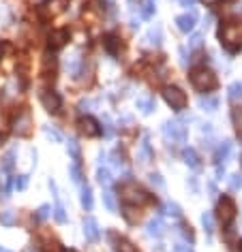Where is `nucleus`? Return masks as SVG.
Segmentation results:
<instances>
[{"instance_id":"1","label":"nucleus","mask_w":242,"mask_h":252,"mask_svg":"<svg viewBox=\"0 0 242 252\" xmlns=\"http://www.w3.org/2000/svg\"><path fill=\"white\" fill-rule=\"evenodd\" d=\"M219 36H221V43L225 47H227V51H238L242 47V21H229V24H225L221 32H219Z\"/></svg>"},{"instance_id":"2","label":"nucleus","mask_w":242,"mask_h":252,"mask_svg":"<svg viewBox=\"0 0 242 252\" xmlns=\"http://www.w3.org/2000/svg\"><path fill=\"white\" fill-rule=\"evenodd\" d=\"M191 84L195 85L197 90H202V92H208V90H214L219 84L217 75H214L210 68L202 67V68H193L191 73Z\"/></svg>"},{"instance_id":"3","label":"nucleus","mask_w":242,"mask_h":252,"mask_svg":"<svg viewBox=\"0 0 242 252\" xmlns=\"http://www.w3.org/2000/svg\"><path fill=\"white\" fill-rule=\"evenodd\" d=\"M120 197L125 203H133V205H139V203L148 201V192L137 184V182H125L120 186Z\"/></svg>"},{"instance_id":"4","label":"nucleus","mask_w":242,"mask_h":252,"mask_svg":"<svg viewBox=\"0 0 242 252\" xmlns=\"http://www.w3.org/2000/svg\"><path fill=\"white\" fill-rule=\"evenodd\" d=\"M163 99H165V103H168L171 109H176V111L185 109L186 103H189L185 90L178 88V85H168V88H163Z\"/></svg>"},{"instance_id":"5","label":"nucleus","mask_w":242,"mask_h":252,"mask_svg":"<svg viewBox=\"0 0 242 252\" xmlns=\"http://www.w3.org/2000/svg\"><path fill=\"white\" fill-rule=\"evenodd\" d=\"M161 131H163V137L168 139V141H171V143H185L186 141V128L182 126L178 120L165 122Z\"/></svg>"},{"instance_id":"6","label":"nucleus","mask_w":242,"mask_h":252,"mask_svg":"<svg viewBox=\"0 0 242 252\" xmlns=\"http://www.w3.org/2000/svg\"><path fill=\"white\" fill-rule=\"evenodd\" d=\"M217 212H219V220H221L223 227H229L236 218V203L229 199V197H223V199L219 201Z\"/></svg>"},{"instance_id":"7","label":"nucleus","mask_w":242,"mask_h":252,"mask_svg":"<svg viewBox=\"0 0 242 252\" xmlns=\"http://www.w3.org/2000/svg\"><path fill=\"white\" fill-rule=\"evenodd\" d=\"M13 133L18 137H28L32 133V116L30 111H21L13 120Z\"/></svg>"},{"instance_id":"8","label":"nucleus","mask_w":242,"mask_h":252,"mask_svg":"<svg viewBox=\"0 0 242 252\" xmlns=\"http://www.w3.org/2000/svg\"><path fill=\"white\" fill-rule=\"evenodd\" d=\"M41 105L45 111H50V114H56V111H60V105H62V99L58 96L56 92H52V90H47V92L41 94Z\"/></svg>"},{"instance_id":"9","label":"nucleus","mask_w":242,"mask_h":252,"mask_svg":"<svg viewBox=\"0 0 242 252\" xmlns=\"http://www.w3.org/2000/svg\"><path fill=\"white\" fill-rule=\"evenodd\" d=\"M84 235H86L88 242H96V239L101 237V229H99V224H96V220L93 216L84 218Z\"/></svg>"},{"instance_id":"10","label":"nucleus","mask_w":242,"mask_h":252,"mask_svg":"<svg viewBox=\"0 0 242 252\" xmlns=\"http://www.w3.org/2000/svg\"><path fill=\"white\" fill-rule=\"evenodd\" d=\"M67 41H69V32L67 30H54L52 34L47 36V47H50V50H60Z\"/></svg>"},{"instance_id":"11","label":"nucleus","mask_w":242,"mask_h":252,"mask_svg":"<svg viewBox=\"0 0 242 252\" xmlns=\"http://www.w3.org/2000/svg\"><path fill=\"white\" fill-rule=\"evenodd\" d=\"M79 126H82V133H84L86 137H96V135H101L99 122H96L94 118H90V116L82 118V122H79Z\"/></svg>"},{"instance_id":"12","label":"nucleus","mask_w":242,"mask_h":252,"mask_svg":"<svg viewBox=\"0 0 242 252\" xmlns=\"http://www.w3.org/2000/svg\"><path fill=\"white\" fill-rule=\"evenodd\" d=\"M176 26H178L180 32H191L193 28H195V11L178 15V17H176Z\"/></svg>"},{"instance_id":"13","label":"nucleus","mask_w":242,"mask_h":252,"mask_svg":"<svg viewBox=\"0 0 242 252\" xmlns=\"http://www.w3.org/2000/svg\"><path fill=\"white\" fill-rule=\"evenodd\" d=\"M137 160L142 165H148L150 160H152V148H150L148 135H144V139H142V146H139V150H137Z\"/></svg>"},{"instance_id":"14","label":"nucleus","mask_w":242,"mask_h":252,"mask_svg":"<svg viewBox=\"0 0 242 252\" xmlns=\"http://www.w3.org/2000/svg\"><path fill=\"white\" fill-rule=\"evenodd\" d=\"M135 107L139 111H142L144 116H150L154 109H157V105H154V99L152 96H139V99L135 101Z\"/></svg>"},{"instance_id":"15","label":"nucleus","mask_w":242,"mask_h":252,"mask_svg":"<svg viewBox=\"0 0 242 252\" xmlns=\"http://www.w3.org/2000/svg\"><path fill=\"white\" fill-rule=\"evenodd\" d=\"M82 68H84V60L79 58V53H75V56H71V58L67 60V73L73 75V77H79Z\"/></svg>"},{"instance_id":"16","label":"nucleus","mask_w":242,"mask_h":252,"mask_svg":"<svg viewBox=\"0 0 242 252\" xmlns=\"http://www.w3.org/2000/svg\"><path fill=\"white\" fill-rule=\"evenodd\" d=\"M197 105H200V109L206 111V114H214V111L219 109V99L217 96H202V99L197 101Z\"/></svg>"},{"instance_id":"17","label":"nucleus","mask_w":242,"mask_h":252,"mask_svg":"<svg viewBox=\"0 0 242 252\" xmlns=\"http://www.w3.org/2000/svg\"><path fill=\"white\" fill-rule=\"evenodd\" d=\"M146 43L152 47H161V43H163V30H161V26H152V28L148 30Z\"/></svg>"},{"instance_id":"18","label":"nucleus","mask_w":242,"mask_h":252,"mask_svg":"<svg viewBox=\"0 0 242 252\" xmlns=\"http://www.w3.org/2000/svg\"><path fill=\"white\" fill-rule=\"evenodd\" d=\"M146 233H148V237H161V235L165 233L163 222H161L159 218H152V220H148V224H146Z\"/></svg>"},{"instance_id":"19","label":"nucleus","mask_w":242,"mask_h":252,"mask_svg":"<svg viewBox=\"0 0 242 252\" xmlns=\"http://www.w3.org/2000/svg\"><path fill=\"white\" fill-rule=\"evenodd\" d=\"M229 152H232V141H223L221 146L217 148V154H214L217 165H225V160L229 158Z\"/></svg>"},{"instance_id":"20","label":"nucleus","mask_w":242,"mask_h":252,"mask_svg":"<svg viewBox=\"0 0 242 252\" xmlns=\"http://www.w3.org/2000/svg\"><path fill=\"white\" fill-rule=\"evenodd\" d=\"M227 99L232 101V103H242V82H234L232 85L227 88Z\"/></svg>"},{"instance_id":"21","label":"nucleus","mask_w":242,"mask_h":252,"mask_svg":"<svg viewBox=\"0 0 242 252\" xmlns=\"http://www.w3.org/2000/svg\"><path fill=\"white\" fill-rule=\"evenodd\" d=\"M182 158H185V163L189 165L191 169H200V156H197V152L193 148H186L185 152H182Z\"/></svg>"},{"instance_id":"22","label":"nucleus","mask_w":242,"mask_h":252,"mask_svg":"<svg viewBox=\"0 0 242 252\" xmlns=\"http://www.w3.org/2000/svg\"><path fill=\"white\" fill-rule=\"evenodd\" d=\"M64 4H67V0H50V2H45V9H43V13L45 15H56L60 13V11L64 9Z\"/></svg>"},{"instance_id":"23","label":"nucleus","mask_w":242,"mask_h":252,"mask_svg":"<svg viewBox=\"0 0 242 252\" xmlns=\"http://www.w3.org/2000/svg\"><path fill=\"white\" fill-rule=\"evenodd\" d=\"M93 205H94V199H93V190H90V186L88 184H82V207L84 210H93Z\"/></svg>"},{"instance_id":"24","label":"nucleus","mask_w":242,"mask_h":252,"mask_svg":"<svg viewBox=\"0 0 242 252\" xmlns=\"http://www.w3.org/2000/svg\"><path fill=\"white\" fill-rule=\"evenodd\" d=\"M105 47H107V51H110V53H118V50L122 47L120 36H118V34H107V39H105Z\"/></svg>"},{"instance_id":"25","label":"nucleus","mask_w":242,"mask_h":252,"mask_svg":"<svg viewBox=\"0 0 242 252\" xmlns=\"http://www.w3.org/2000/svg\"><path fill=\"white\" fill-rule=\"evenodd\" d=\"M103 203H105V207H107L110 212H116V210H118L116 195H114V192H112L110 188H105V190H103Z\"/></svg>"},{"instance_id":"26","label":"nucleus","mask_w":242,"mask_h":252,"mask_svg":"<svg viewBox=\"0 0 242 252\" xmlns=\"http://www.w3.org/2000/svg\"><path fill=\"white\" fill-rule=\"evenodd\" d=\"M202 227H204V231H206L208 235H212V231H214V218H212L210 212L202 214Z\"/></svg>"},{"instance_id":"27","label":"nucleus","mask_w":242,"mask_h":252,"mask_svg":"<svg viewBox=\"0 0 242 252\" xmlns=\"http://www.w3.org/2000/svg\"><path fill=\"white\" fill-rule=\"evenodd\" d=\"M96 178H99V182H101V186H110L112 184V171L107 169V167H99V171H96Z\"/></svg>"},{"instance_id":"28","label":"nucleus","mask_w":242,"mask_h":252,"mask_svg":"<svg viewBox=\"0 0 242 252\" xmlns=\"http://www.w3.org/2000/svg\"><path fill=\"white\" fill-rule=\"evenodd\" d=\"M116 252H137V248L133 246V242H129V239L120 237L116 242Z\"/></svg>"},{"instance_id":"29","label":"nucleus","mask_w":242,"mask_h":252,"mask_svg":"<svg viewBox=\"0 0 242 252\" xmlns=\"http://www.w3.org/2000/svg\"><path fill=\"white\" fill-rule=\"evenodd\" d=\"M13 167H15V150H9V152L2 156V169L13 171Z\"/></svg>"},{"instance_id":"30","label":"nucleus","mask_w":242,"mask_h":252,"mask_svg":"<svg viewBox=\"0 0 242 252\" xmlns=\"http://www.w3.org/2000/svg\"><path fill=\"white\" fill-rule=\"evenodd\" d=\"M0 224H4V227H13L15 224V212L13 210L0 212Z\"/></svg>"},{"instance_id":"31","label":"nucleus","mask_w":242,"mask_h":252,"mask_svg":"<svg viewBox=\"0 0 242 252\" xmlns=\"http://www.w3.org/2000/svg\"><path fill=\"white\" fill-rule=\"evenodd\" d=\"M67 150H69V154H71L73 163H77V165H79V143L75 141V139H69V143H67Z\"/></svg>"},{"instance_id":"32","label":"nucleus","mask_w":242,"mask_h":252,"mask_svg":"<svg viewBox=\"0 0 242 252\" xmlns=\"http://www.w3.org/2000/svg\"><path fill=\"white\" fill-rule=\"evenodd\" d=\"M122 216H125V218H127V222H131V224H135V222L139 220L137 210H135V207H131V205H127L125 210H122Z\"/></svg>"},{"instance_id":"33","label":"nucleus","mask_w":242,"mask_h":252,"mask_svg":"<svg viewBox=\"0 0 242 252\" xmlns=\"http://www.w3.org/2000/svg\"><path fill=\"white\" fill-rule=\"evenodd\" d=\"M43 131H45L47 139H52V141H60V139H62L60 131H58L56 126H52V124H45V126H43Z\"/></svg>"},{"instance_id":"34","label":"nucleus","mask_w":242,"mask_h":252,"mask_svg":"<svg viewBox=\"0 0 242 252\" xmlns=\"http://www.w3.org/2000/svg\"><path fill=\"white\" fill-rule=\"evenodd\" d=\"M54 218H56L60 224L67 222V212H64V207L60 205V203H56V207H54Z\"/></svg>"},{"instance_id":"35","label":"nucleus","mask_w":242,"mask_h":252,"mask_svg":"<svg viewBox=\"0 0 242 252\" xmlns=\"http://www.w3.org/2000/svg\"><path fill=\"white\" fill-rule=\"evenodd\" d=\"M232 118H234V124H236V131H238V135H240V139H242V109L238 107V109H234V114H232Z\"/></svg>"},{"instance_id":"36","label":"nucleus","mask_w":242,"mask_h":252,"mask_svg":"<svg viewBox=\"0 0 242 252\" xmlns=\"http://www.w3.org/2000/svg\"><path fill=\"white\" fill-rule=\"evenodd\" d=\"M165 214H168V216L178 218V216H180V207L176 205L174 201H168V203H165Z\"/></svg>"},{"instance_id":"37","label":"nucleus","mask_w":242,"mask_h":252,"mask_svg":"<svg viewBox=\"0 0 242 252\" xmlns=\"http://www.w3.org/2000/svg\"><path fill=\"white\" fill-rule=\"evenodd\" d=\"M171 252H193V248H191V242H176L174 246H171Z\"/></svg>"},{"instance_id":"38","label":"nucleus","mask_w":242,"mask_h":252,"mask_svg":"<svg viewBox=\"0 0 242 252\" xmlns=\"http://www.w3.org/2000/svg\"><path fill=\"white\" fill-rule=\"evenodd\" d=\"M69 171H71V180L75 182V184H82V171H79V165H77V163H73V165H71V169H69Z\"/></svg>"},{"instance_id":"39","label":"nucleus","mask_w":242,"mask_h":252,"mask_svg":"<svg viewBox=\"0 0 242 252\" xmlns=\"http://www.w3.org/2000/svg\"><path fill=\"white\" fill-rule=\"evenodd\" d=\"M150 184H152L154 188H159V190L165 188V182H163V178H161L159 173H150Z\"/></svg>"},{"instance_id":"40","label":"nucleus","mask_w":242,"mask_h":252,"mask_svg":"<svg viewBox=\"0 0 242 252\" xmlns=\"http://www.w3.org/2000/svg\"><path fill=\"white\" fill-rule=\"evenodd\" d=\"M152 13H154V0H146V2L142 4V15L144 17H150Z\"/></svg>"},{"instance_id":"41","label":"nucleus","mask_w":242,"mask_h":252,"mask_svg":"<svg viewBox=\"0 0 242 252\" xmlns=\"http://www.w3.org/2000/svg\"><path fill=\"white\" fill-rule=\"evenodd\" d=\"M13 186L18 190H24L26 186H28V175H18V178L13 180Z\"/></svg>"},{"instance_id":"42","label":"nucleus","mask_w":242,"mask_h":252,"mask_svg":"<svg viewBox=\"0 0 242 252\" xmlns=\"http://www.w3.org/2000/svg\"><path fill=\"white\" fill-rule=\"evenodd\" d=\"M50 214H52V207L45 203V205H41L39 210H37V218H39V220H45V218H50Z\"/></svg>"},{"instance_id":"43","label":"nucleus","mask_w":242,"mask_h":252,"mask_svg":"<svg viewBox=\"0 0 242 252\" xmlns=\"http://www.w3.org/2000/svg\"><path fill=\"white\" fill-rule=\"evenodd\" d=\"M229 186H232V190H240L242 188V175L234 173L232 178H229Z\"/></svg>"},{"instance_id":"44","label":"nucleus","mask_w":242,"mask_h":252,"mask_svg":"<svg viewBox=\"0 0 242 252\" xmlns=\"http://www.w3.org/2000/svg\"><path fill=\"white\" fill-rule=\"evenodd\" d=\"M15 47L11 45V43H0V58H4V56H9V53H13Z\"/></svg>"},{"instance_id":"45","label":"nucleus","mask_w":242,"mask_h":252,"mask_svg":"<svg viewBox=\"0 0 242 252\" xmlns=\"http://www.w3.org/2000/svg\"><path fill=\"white\" fill-rule=\"evenodd\" d=\"M103 124H105V137L114 135V124H112V120L107 116H103Z\"/></svg>"},{"instance_id":"46","label":"nucleus","mask_w":242,"mask_h":252,"mask_svg":"<svg viewBox=\"0 0 242 252\" xmlns=\"http://www.w3.org/2000/svg\"><path fill=\"white\" fill-rule=\"evenodd\" d=\"M112 165H114V169H120L122 165H125V160H122V156H120L118 152L112 154Z\"/></svg>"},{"instance_id":"47","label":"nucleus","mask_w":242,"mask_h":252,"mask_svg":"<svg viewBox=\"0 0 242 252\" xmlns=\"http://www.w3.org/2000/svg\"><path fill=\"white\" fill-rule=\"evenodd\" d=\"M200 45H202V34H193L191 41H189V47H191V50H197Z\"/></svg>"},{"instance_id":"48","label":"nucleus","mask_w":242,"mask_h":252,"mask_svg":"<svg viewBox=\"0 0 242 252\" xmlns=\"http://www.w3.org/2000/svg\"><path fill=\"white\" fill-rule=\"evenodd\" d=\"M45 252H60V246H58V242H47Z\"/></svg>"},{"instance_id":"49","label":"nucleus","mask_w":242,"mask_h":252,"mask_svg":"<svg viewBox=\"0 0 242 252\" xmlns=\"http://www.w3.org/2000/svg\"><path fill=\"white\" fill-rule=\"evenodd\" d=\"M50 67H54V58L50 56V53H47V56H43V68H50Z\"/></svg>"},{"instance_id":"50","label":"nucleus","mask_w":242,"mask_h":252,"mask_svg":"<svg viewBox=\"0 0 242 252\" xmlns=\"http://www.w3.org/2000/svg\"><path fill=\"white\" fill-rule=\"evenodd\" d=\"M93 105H94L93 101H82V103H79V111H88Z\"/></svg>"},{"instance_id":"51","label":"nucleus","mask_w":242,"mask_h":252,"mask_svg":"<svg viewBox=\"0 0 242 252\" xmlns=\"http://www.w3.org/2000/svg\"><path fill=\"white\" fill-rule=\"evenodd\" d=\"M202 133H206V135H212V126H210V124H202Z\"/></svg>"},{"instance_id":"52","label":"nucleus","mask_w":242,"mask_h":252,"mask_svg":"<svg viewBox=\"0 0 242 252\" xmlns=\"http://www.w3.org/2000/svg\"><path fill=\"white\" fill-rule=\"evenodd\" d=\"M101 2H105V9L114 11V0H101Z\"/></svg>"},{"instance_id":"53","label":"nucleus","mask_w":242,"mask_h":252,"mask_svg":"<svg viewBox=\"0 0 242 252\" xmlns=\"http://www.w3.org/2000/svg\"><path fill=\"white\" fill-rule=\"evenodd\" d=\"M180 4H182V7H193V4H195V0H180Z\"/></svg>"},{"instance_id":"54","label":"nucleus","mask_w":242,"mask_h":252,"mask_svg":"<svg viewBox=\"0 0 242 252\" xmlns=\"http://www.w3.org/2000/svg\"><path fill=\"white\" fill-rule=\"evenodd\" d=\"M202 2H204V4H206V7H214V4H217V2H219V0H202Z\"/></svg>"},{"instance_id":"55","label":"nucleus","mask_w":242,"mask_h":252,"mask_svg":"<svg viewBox=\"0 0 242 252\" xmlns=\"http://www.w3.org/2000/svg\"><path fill=\"white\" fill-rule=\"evenodd\" d=\"M0 252H11V250H7V248H2V246H0Z\"/></svg>"},{"instance_id":"56","label":"nucleus","mask_w":242,"mask_h":252,"mask_svg":"<svg viewBox=\"0 0 242 252\" xmlns=\"http://www.w3.org/2000/svg\"><path fill=\"white\" fill-rule=\"evenodd\" d=\"M62 252H77V250H62Z\"/></svg>"},{"instance_id":"57","label":"nucleus","mask_w":242,"mask_h":252,"mask_svg":"<svg viewBox=\"0 0 242 252\" xmlns=\"http://www.w3.org/2000/svg\"><path fill=\"white\" fill-rule=\"evenodd\" d=\"M26 252H35V250H32V248H28V250H26Z\"/></svg>"},{"instance_id":"58","label":"nucleus","mask_w":242,"mask_h":252,"mask_svg":"<svg viewBox=\"0 0 242 252\" xmlns=\"http://www.w3.org/2000/svg\"><path fill=\"white\" fill-rule=\"evenodd\" d=\"M240 160H242V156H240Z\"/></svg>"}]
</instances>
